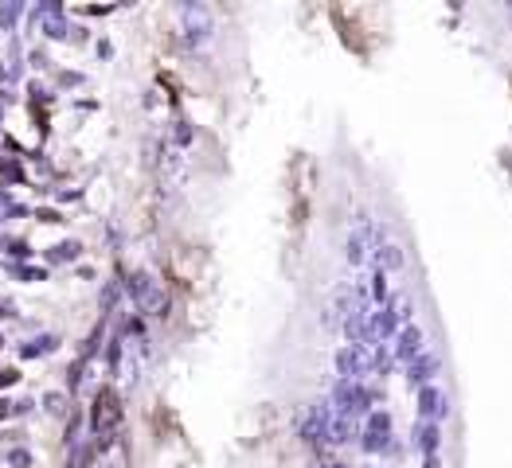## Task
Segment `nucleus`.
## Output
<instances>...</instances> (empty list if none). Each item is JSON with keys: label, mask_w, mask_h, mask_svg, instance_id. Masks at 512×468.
I'll return each instance as SVG.
<instances>
[{"label": "nucleus", "mask_w": 512, "mask_h": 468, "mask_svg": "<svg viewBox=\"0 0 512 468\" xmlns=\"http://www.w3.org/2000/svg\"><path fill=\"white\" fill-rule=\"evenodd\" d=\"M418 339H423V336H418V328H407V332H403V355H407L411 348L418 351Z\"/></svg>", "instance_id": "nucleus-1"}]
</instances>
